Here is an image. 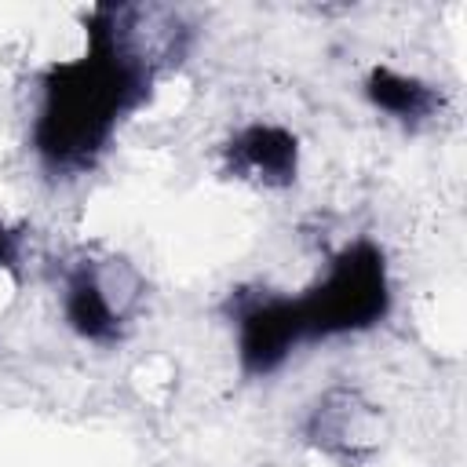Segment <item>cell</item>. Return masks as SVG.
Returning <instances> with one entry per match:
<instances>
[{"label":"cell","mask_w":467,"mask_h":467,"mask_svg":"<svg viewBox=\"0 0 467 467\" xmlns=\"http://www.w3.org/2000/svg\"><path fill=\"white\" fill-rule=\"evenodd\" d=\"M223 171L263 190H285L299 175V139L281 124L252 120L226 139Z\"/></svg>","instance_id":"obj_6"},{"label":"cell","mask_w":467,"mask_h":467,"mask_svg":"<svg viewBox=\"0 0 467 467\" xmlns=\"http://www.w3.org/2000/svg\"><path fill=\"white\" fill-rule=\"evenodd\" d=\"M365 99L372 109L398 124H423L441 109V91L420 77L398 73L390 66H372L365 73Z\"/></svg>","instance_id":"obj_7"},{"label":"cell","mask_w":467,"mask_h":467,"mask_svg":"<svg viewBox=\"0 0 467 467\" xmlns=\"http://www.w3.org/2000/svg\"><path fill=\"white\" fill-rule=\"evenodd\" d=\"M84 26V51L40 77L33 153L51 175H80L102 157L117 124L146 99L161 62L179 55L182 36L164 7L99 4Z\"/></svg>","instance_id":"obj_1"},{"label":"cell","mask_w":467,"mask_h":467,"mask_svg":"<svg viewBox=\"0 0 467 467\" xmlns=\"http://www.w3.org/2000/svg\"><path fill=\"white\" fill-rule=\"evenodd\" d=\"M303 438L339 467H365L379 445V409L354 387H328L303 420Z\"/></svg>","instance_id":"obj_5"},{"label":"cell","mask_w":467,"mask_h":467,"mask_svg":"<svg viewBox=\"0 0 467 467\" xmlns=\"http://www.w3.org/2000/svg\"><path fill=\"white\" fill-rule=\"evenodd\" d=\"M237 361L248 379L274 376L299 343H306L303 317L296 296H281L270 288H241L230 296Z\"/></svg>","instance_id":"obj_4"},{"label":"cell","mask_w":467,"mask_h":467,"mask_svg":"<svg viewBox=\"0 0 467 467\" xmlns=\"http://www.w3.org/2000/svg\"><path fill=\"white\" fill-rule=\"evenodd\" d=\"M296 303L306 339H336L376 328L394 303L383 248L368 237H354L325 263V274L296 296Z\"/></svg>","instance_id":"obj_2"},{"label":"cell","mask_w":467,"mask_h":467,"mask_svg":"<svg viewBox=\"0 0 467 467\" xmlns=\"http://www.w3.org/2000/svg\"><path fill=\"white\" fill-rule=\"evenodd\" d=\"M142 296L146 285L131 259L113 252L80 255L62 277V317L80 339L109 347L139 314Z\"/></svg>","instance_id":"obj_3"},{"label":"cell","mask_w":467,"mask_h":467,"mask_svg":"<svg viewBox=\"0 0 467 467\" xmlns=\"http://www.w3.org/2000/svg\"><path fill=\"white\" fill-rule=\"evenodd\" d=\"M18 274H22V230L0 219V277L18 281Z\"/></svg>","instance_id":"obj_8"}]
</instances>
